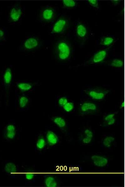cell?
Here are the masks:
<instances>
[{
    "mask_svg": "<svg viewBox=\"0 0 125 187\" xmlns=\"http://www.w3.org/2000/svg\"><path fill=\"white\" fill-rule=\"evenodd\" d=\"M115 140V138L112 136H106L101 141L102 145L105 148L110 149L114 143Z\"/></svg>",
    "mask_w": 125,
    "mask_h": 187,
    "instance_id": "cell-20",
    "label": "cell"
},
{
    "mask_svg": "<svg viewBox=\"0 0 125 187\" xmlns=\"http://www.w3.org/2000/svg\"><path fill=\"white\" fill-rule=\"evenodd\" d=\"M17 98L18 105L22 110H25L28 108L30 100L27 94H22V95H18Z\"/></svg>",
    "mask_w": 125,
    "mask_h": 187,
    "instance_id": "cell-14",
    "label": "cell"
},
{
    "mask_svg": "<svg viewBox=\"0 0 125 187\" xmlns=\"http://www.w3.org/2000/svg\"><path fill=\"white\" fill-rule=\"evenodd\" d=\"M4 170L7 174L11 175L15 174L17 172V167L14 163L8 162L5 165Z\"/></svg>",
    "mask_w": 125,
    "mask_h": 187,
    "instance_id": "cell-21",
    "label": "cell"
},
{
    "mask_svg": "<svg viewBox=\"0 0 125 187\" xmlns=\"http://www.w3.org/2000/svg\"><path fill=\"white\" fill-rule=\"evenodd\" d=\"M117 41L115 36L112 35H106L101 36L98 41L97 44L108 48L112 47Z\"/></svg>",
    "mask_w": 125,
    "mask_h": 187,
    "instance_id": "cell-10",
    "label": "cell"
},
{
    "mask_svg": "<svg viewBox=\"0 0 125 187\" xmlns=\"http://www.w3.org/2000/svg\"><path fill=\"white\" fill-rule=\"evenodd\" d=\"M117 112L111 113L106 114L103 118V122L107 121L115 117Z\"/></svg>",
    "mask_w": 125,
    "mask_h": 187,
    "instance_id": "cell-29",
    "label": "cell"
},
{
    "mask_svg": "<svg viewBox=\"0 0 125 187\" xmlns=\"http://www.w3.org/2000/svg\"><path fill=\"white\" fill-rule=\"evenodd\" d=\"M44 184L48 187H56L58 186V185L57 180L52 176H48L45 179Z\"/></svg>",
    "mask_w": 125,
    "mask_h": 187,
    "instance_id": "cell-24",
    "label": "cell"
},
{
    "mask_svg": "<svg viewBox=\"0 0 125 187\" xmlns=\"http://www.w3.org/2000/svg\"><path fill=\"white\" fill-rule=\"evenodd\" d=\"M70 96L68 95L58 96L55 101V105L58 108L62 109L63 106L69 100Z\"/></svg>",
    "mask_w": 125,
    "mask_h": 187,
    "instance_id": "cell-19",
    "label": "cell"
},
{
    "mask_svg": "<svg viewBox=\"0 0 125 187\" xmlns=\"http://www.w3.org/2000/svg\"><path fill=\"white\" fill-rule=\"evenodd\" d=\"M93 136L92 130L89 128H86L83 131L81 135V141L84 144L89 143L92 140Z\"/></svg>",
    "mask_w": 125,
    "mask_h": 187,
    "instance_id": "cell-18",
    "label": "cell"
},
{
    "mask_svg": "<svg viewBox=\"0 0 125 187\" xmlns=\"http://www.w3.org/2000/svg\"><path fill=\"white\" fill-rule=\"evenodd\" d=\"M17 88L22 94H26L34 88V84L30 81L19 80L16 83Z\"/></svg>",
    "mask_w": 125,
    "mask_h": 187,
    "instance_id": "cell-11",
    "label": "cell"
},
{
    "mask_svg": "<svg viewBox=\"0 0 125 187\" xmlns=\"http://www.w3.org/2000/svg\"><path fill=\"white\" fill-rule=\"evenodd\" d=\"M56 9L52 5H47L42 7L40 11L39 16V22L42 23H51L56 16Z\"/></svg>",
    "mask_w": 125,
    "mask_h": 187,
    "instance_id": "cell-9",
    "label": "cell"
},
{
    "mask_svg": "<svg viewBox=\"0 0 125 187\" xmlns=\"http://www.w3.org/2000/svg\"><path fill=\"white\" fill-rule=\"evenodd\" d=\"M8 31L4 27L0 26V43L6 42L7 39Z\"/></svg>",
    "mask_w": 125,
    "mask_h": 187,
    "instance_id": "cell-26",
    "label": "cell"
},
{
    "mask_svg": "<svg viewBox=\"0 0 125 187\" xmlns=\"http://www.w3.org/2000/svg\"><path fill=\"white\" fill-rule=\"evenodd\" d=\"M63 8L67 9L75 8L77 7L79 2L74 0H63L62 1Z\"/></svg>",
    "mask_w": 125,
    "mask_h": 187,
    "instance_id": "cell-22",
    "label": "cell"
},
{
    "mask_svg": "<svg viewBox=\"0 0 125 187\" xmlns=\"http://www.w3.org/2000/svg\"><path fill=\"white\" fill-rule=\"evenodd\" d=\"M75 108V102L72 100H69L62 107V109L68 113L73 111Z\"/></svg>",
    "mask_w": 125,
    "mask_h": 187,
    "instance_id": "cell-25",
    "label": "cell"
},
{
    "mask_svg": "<svg viewBox=\"0 0 125 187\" xmlns=\"http://www.w3.org/2000/svg\"><path fill=\"white\" fill-rule=\"evenodd\" d=\"M52 121L59 128L63 129L67 126V122L65 120L60 116H56L52 119Z\"/></svg>",
    "mask_w": 125,
    "mask_h": 187,
    "instance_id": "cell-23",
    "label": "cell"
},
{
    "mask_svg": "<svg viewBox=\"0 0 125 187\" xmlns=\"http://www.w3.org/2000/svg\"><path fill=\"white\" fill-rule=\"evenodd\" d=\"M73 33L75 41L81 46L85 44L91 34L88 24L84 22L78 20L75 22Z\"/></svg>",
    "mask_w": 125,
    "mask_h": 187,
    "instance_id": "cell-3",
    "label": "cell"
},
{
    "mask_svg": "<svg viewBox=\"0 0 125 187\" xmlns=\"http://www.w3.org/2000/svg\"><path fill=\"white\" fill-rule=\"evenodd\" d=\"M99 108V105L95 101L82 99L79 104L78 110L81 115H86L97 113Z\"/></svg>",
    "mask_w": 125,
    "mask_h": 187,
    "instance_id": "cell-8",
    "label": "cell"
},
{
    "mask_svg": "<svg viewBox=\"0 0 125 187\" xmlns=\"http://www.w3.org/2000/svg\"><path fill=\"white\" fill-rule=\"evenodd\" d=\"M70 24L69 19L64 16L62 15L54 19L50 23V33L52 35L62 34L69 28Z\"/></svg>",
    "mask_w": 125,
    "mask_h": 187,
    "instance_id": "cell-6",
    "label": "cell"
},
{
    "mask_svg": "<svg viewBox=\"0 0 125 187\" xmlns=\"http://www.w3.org/2000/svg\"><path fill=\"white\" fill-rule=\"evenodd\" d=\"M122 2L121 0H111L110 2L111 4L114 6H116L120 5Z\"/></svg>",
    "mask_w": 125,
    "mask_h": 187,
    "instance_id": "cell-32",
    "label": "cell"
},
{
    "mask_svg": "<svg viewBox=\"0 0 125 187\" xmlns=\"http://www.w3.org/2000/svg\"><path fill=\"white\" fill-rule=\"evenodd\" d=\"M111 47H102L97 50L88 60L81 65H78V66L99 64L105 60L109 53Z\"/></svg>",
    "mask_w": 125,
    "mask_h": 187,
    "instance_id": "cell-7",
    "label": "cell"
},
{
    "mask_svg": "<svg viewBox=\"0 0 125 187\" xmlns=\"http://www.w3.org/2000/svg\"><path fill=\"white\" fill-rule=\"evenodd\" d=\"M43 41L35 35H30L23 40L19 47L22 52H28L39 49L43 45Z\"/></svg>",
    "mask_w": 125,
    "mask_h": 187,
    "instance_id": "cell-5",
    "label": "cell"
},
{
    "mask_svg": "<svg viewBox=\"0 0 125 187\" xmlns=\"http://www.w3.org/2000/svg\"><path fill=\"white\" fill-rule=\"evenodd\" d=\"M25 6L20 2H16L10 6L7 15L8 23L10 25L20 24L24 17Z\"/></svg>",
    "mask_w": 125,
    "mask_h": 187,
    "instance_id": "cell-2",
    "label": "cell"
},
{
    "mask_svg": "<svg viewBox=\"0 0 125 187\" xmlns=\"http://www.w3.org/2000/svg\"><path fill=\"white\" fill-rule=\"evenodd\" d=\"M123 64V61L122 59L114 58L107 60H105L99 65L115 69H120L122 67Z\"/></svg>",
    "mask_w": 125,
    "mask_h": 187,
    "instance_id": "cell-12",
    "label": "cell"
},
{
    "mask_svg": "<svg viewBox=\"0 0 125 187\" xmlns=\"http://www.w3.org/2000/svg\"><path fill=\"white\" fill-rule=\"evenodd\" d=\"M54 52L57 59L59 61H66L70 59L73 50L71 43L64 39L58 41L55 44Z\"/></svg>",
    "mask_w": 125,
    "mask_h": 187,
    "instance_id": "cell-1",
    "label": "cell"
},
{
    "mask_svg": "<svg viewBox=\"0 0 125 187\" xmlns=\"http://www.w3.org/2000/svg\"><path fill=\"white\" fill-rule=\"evenodd\" d=\"M115 117L106 122H103V124L105 126H111L114 124L115 122Z\"/></svg>",
    "mask_w": 125,
    "mask_h": 187,
    "instance_id": "cell-30",
    "label": "cell"
},
{
    "mask_svg": "<svg viewBox=\"0 0 125 187\" xmlns=\"http://www.w3.org/2000/svg\"><path fill=\"white\" fill-rule=\"evenodd\" d=\"M46 142L50 146L56 145L59 141L57 135L53 131L49 130L46 133L45 138Z\"/></svg>",
    "mask_w": 125,
    "mask_h": 187,
    "instance_id": "cell-17",
    "label": "cell"
},
{
    "mask_svg": "<svg viewBox=\"0 0 125 187\" xmlns=\"http://www.w3.org/2000/svg\"><path fill=\"white\" fill-rule=\"evenodd\" d=\"M3 81L4 87L6 89L10 87L12 81V73L11 68H7L3 74Z\"/></svg>",
    "mask_w": 125,
    "mask_h": 187,
    "instance_id": "cell-15",
    "label": "cell"
},
{
    "mask_svg": "<svg viewBox=\"0 0 125 187\" xmlns=\"http://www.w3.org/2000/svg\"><path fill=\"white\" fill-rule=\"evenodd\" d=\"M123 107H124V104L123 103V102H122L121 103V104L120 105V108L121 109H122L123 108Z\"/></svg>",
    "mask_w": 125,
    "mask_h": 187,
    "instance_id": "cell-33",
    "label": "cell"
},
{
    "mask_svg": "<svg viewBox=\"0 0 125 187\" xmlns=\"http://www.w3.org/2000/svg\"><path fill=\"white\" fill-rule=\"evenodd\" d=\"M46 141L45 138L40 137L38 138L36 143V147L38 150H42L44 148L46 145Z\"/></svg>",
    "mask_w": 125,
    "mask_h": 187,
    "instance_id": "cell-27",
    "label": "cell"
},
{
    "mask_svg": "<svg viewBox=\"0 0 125 187\" xmlns=\"http://www.w3.org/2000/svg\"><path fill=\"white\" fill-rule=\"evenodd\" d=\"M110 92L106 89L97 87H88L81 91L82 99L93 101H102L105 99Z\"/></svg>",
    "mask_w": 125,
    "mask_h": 187,
    "instance_id": "cell-4",
    "label": "cell"
},
{
    "mask_svg": "<svg viewBox=\"0 0 125 187\" xmlns=\"http://www.w3.org/2000/svg\"><path fill=\"white\" fill-rule=\"evenodd\" d=\"M16 134V127L13 124H8L4 127L3 131L4 138L7 140L14 139Z\"/></svg>",
    "mask_w": 125,
    "mask_h": 187,
    "instance_id": "cell-13",
    "label": "cell"
},
{
    "mask_svg": "<svg viewBox=\"0 0 125 187\" xmlns=\"http://www.w3.org/2000/svg\"><path fill=\"white\" fill-rule=\"evenodd\" d=\"M91 160L93 164L98 167H104L108 164V160L106 158L103 156L98 155L92 156Z\"/></svg>",
    "mask_w": 125,
    "mask_h": 187,
    "instance_id": "cell-16",
    "label": "cell"
},
{
    "mask_svg": "<svg viewBox=\"0 0 125 187\" xmlns=\"http://www.w3.org/2000/svg\"><path fill=\"white\" fill-rule=\"evenodd\" d=\"M86 4L90 7L96 10H99L100 7L99 1L97 0H88L86 1Z\"/></svg>",
    "mask_w": 125,
    "mask_h": 187,
    "instance_id": "cell-28",
    "label": "cell"
},
{
    "mask_svg": "<svg viewBox=\"0 0 125 187\" xmlns=\"http://www.w3.org/2000/svg\"><path fill=\"white\" fill-rule=\"evenodd\" d=\"M34 174L33 173H27L25 174V178L28 180H32L34 178Z\"/></svg>",
    "mask_w": 125,
    "mask_h": 187,
    "instance_id": "cell-31",
    "label": "cell"
}]
</instances>
